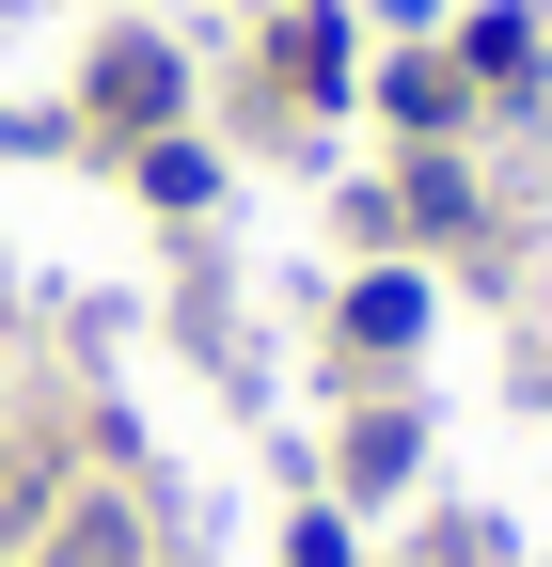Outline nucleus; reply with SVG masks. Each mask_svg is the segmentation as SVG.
Masks as SVG:
<instances>
[{
  "label": "nucleus",
  "instance_id": "1",
  "mask_svg": "<svg viewBox=\"0 0 552 567\" xmlns=\"http://www.w3.org/2000/svg\"><path fill=\"white\" fill-rule=\"evenodd\" d=\"M95 111H111V126H159V111H174V63H159V48H111V63H95Z\"/></svg>",
  "mask_w": 552,
  "mask_h": 567
}]
</instances>
